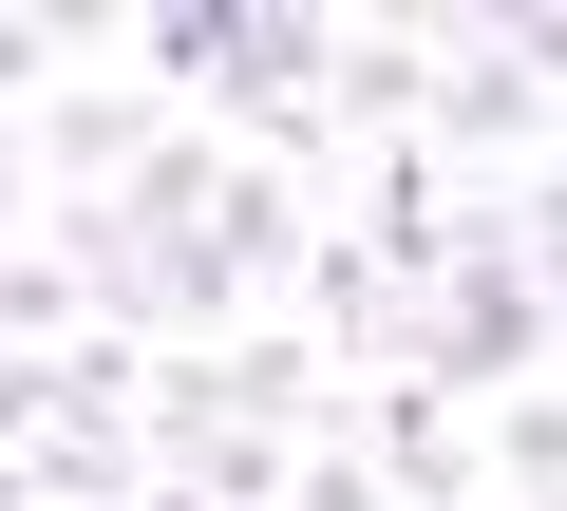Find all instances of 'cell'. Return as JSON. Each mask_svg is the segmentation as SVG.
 <instances>
[{
	"instance_id": "1",
	"label": "cell",
	"mask_w": 567,
	"mask_h": 511,
	"mask_svg": "<svg viewBox=\"0 0 567 511\" xmlns=\"http://www.w3.org/2000/svg\"><path fill=\"white\" fill-rule=\"evenodd\" d=\"M303 266V171L171 133L152 171H114V208H58V285L114 341H246V304Z\"/></svg>"
},
{
	"instance_id": "2",
	"label": "cell",
	"mask_w": 567,
	"mask_h": 511,
	"mask_svg": "<svg viewBox=\"0 0 567 511\" xmlns=\"http://www.w3.org/2000/svg\"><path fill=\"white\" fill-rule=\"evenodd\" d=\"M548 58H567V20H435L416 114H435V171H454V190L548 171Z\"/></svg>"
},
{
	"instance_id": "3",
	"label": "cell",
	"mask_w": 567,
	"mask_h": 511,
	"mask_svg": "<svg viewBox=\"0 0 567 511\" xmlns=\"http://www.w3.org/2000/svg\"><path fill=\"white\" fill-rule=\"evenodd\" d=\"M398 379H416L435 417L529 398V379H548V266H435L416 323H398Z\"/></svg>"
},
{
	"instance_id": "4",
	"label": "cell",
	"mask_w": 567,
	"mask_h": 511,
	"mask_svg": "<svg viewBox=\"0 0 567 511\" xmlns=\"http://www.w3.org/2000/svg\"><path fill=\"white\" fill-rule=\"evenodd\" d=\"M152 152H171V114H152L133 76H95V95H39V114H20V171H76V190L152 171Z\"/></svg>"
},
{
	"instance_id": "5",
	"label": "cell",
	"mask_w": 567,
	"mask_h": 511,
	"mask_svg": "<svg viewBox=\"0 0 567 511\" xmlns=\"http://www.w3.org/2000/svg\"><path fill=\"white\" fill-rule=\"evenodd\" d=\"M473 511H492V492H473Z\"/></svg>"
}]
</instances>
